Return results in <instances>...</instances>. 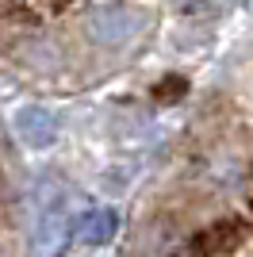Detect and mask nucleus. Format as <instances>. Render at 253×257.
Wrapping results in <instances>:
<instances>
[{"label": "nucleus", "mask_w": 253, "mask_h": 257, "mask_svg": "<svg viewBox=\"0 0 253 257\" xmlns=\"http://www.w3.org/2000/svg\"><path fill=\"white\" fill-rule=\"evenodd\" d=\"M180 12H184V16H215L219 4H215V0H180Z\"/></svg>", "instance_id": "0eeeda50"}, {"label": "nucleus", "mask_w": 253, "mask_h": 257, "mask_svg": "<svg viewBox=\"0 0 253 257\" xmlns=\"http://www.w3.org/2000/svg\"><path fill=\"white\" fill-rule=\"evenodd\" d=\"M119 230V211L115 207H92V211H84L81 219H77V242H84V246H107L111 238H115Z\"/></svg>", "instance_id": "20e7f679"}, {"label": "nucleus", "mask_w": 253, "mask_h": 257, "mask_svg": "<svg viewBox=\"0 0 253 257\" xmlns=\"http://www.w3.org/2000/svg\"><path fill=\"white\" fill-rule=\"evenodd\" d=\"M242 226L238 223H215L207 226L200 238H192V253L203 257V253H226V249H238L242 246Z\"/></svg>", "instance_id": "39448f33"}, {"label": "nucleus", "mask_w": 253, "mask_h": 257, "mask_svg": "<svg viewBox=\"0 0 253 257\" xmlns=\"http://www.w3.org/2000/svg\"><path fill=\"white\" fill-rule=\"evenodd\" d=\"M184 257H196V253H184Z\"/></svg>", "instance_id": "6e6552de"}, {"label": "nucleus", "mask_w": 253, "mask_h": 257, "mask_svg": "<svg viewBox=\"0 0 253 257\" xmlns=\"http://www.w3.org/2000/svg\"><path fill=\"white\" fill-rule=\"evenodd\" d=\"M12 127H16V135H20V142L27 150H46L58 139V119H54L50 107H42V104L20 107L16 119H12Z\"/></svg>", "instance_id": "f257e3e1"}, {"label": "nucleus", "mask_w": 253, "mask_h": 257, "mask_svg": "<svg viewBox=\"0 0 253 257\" xmlns=\"http://www.w3.org/2000/svg\"><path fill=\"white\" fill-rule=\"evenodd\" d=\"M88 31L100 43H123L126 35L135 31V16H131L126 4H115V0L111 4H96L88 12Z\"/></svg>", "instance_id": "7ed1b4c3"}, {"label": "nucleus", "mask_w": 253, "mask_h": 257, "mask_svg": "<svg viewBox=\"0 0 253 257\" xmlns=\"http://www.w3.org/2000/svg\"><path fill=\"white\" fill-rule=\"evenodd\" d=\"M69 234H73V223L65 219V207L62 204L42 207L39 226H35V238H31V257H58L62 246L69 242Z\"/></svg>", "instance_id": "f03ea898"}, {"label": "nucleus", "mask_w": 253, "mask_h": 257, "mask_svg": "<svg viewBox=\"0 0 253 257\" xmlns=\"http://www.w3.org/2000/svg\"><path fill=\"white\" fill-rule=\"evenodd\" d=\"M180 96H188V81L177 77V73H169L165 81L154 85V100H158V104H177Z\"/></svg>", "instance_id": "423d86ee"}]
</instances>
